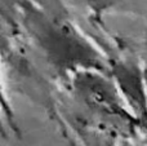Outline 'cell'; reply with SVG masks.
<instances>
[{
	"mask_svg": "<svg viewBox=\"0 0 147 146\" xmlns=\"http://www.w3.org/2000/svg\"><path fill=\"white\" fill-rule=\"evenodd\" d=\"M89 1H93V4H105V3L112 1V0H89Z\"/></svg>",
	"mask_w": 147,
	"mask_h": 146,
	"instance_id": "6da1fadb",
	"label": "cell"
}]
</instances>
